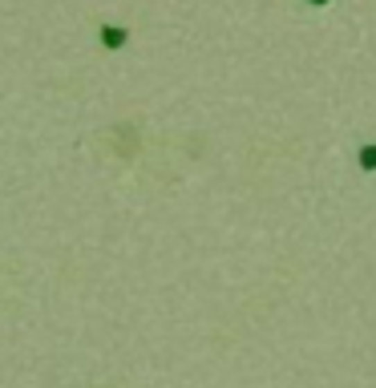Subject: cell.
Segmentation results:
<instances>
[{"instance_id":"cell-3","label":"cell","mask_w":376,"mask_h":388,"mask_svg":"<svg viewBox=\"0 0 376 388\" xmlns=\"http://www.w3.org/2000/svg\"><path fill=\"white\" fill-rule=\"evenodd\" d=\"M307 4H316V8H320V4H332V0H307Z\"/></svg>"},{"instance_id":"cell-2","label":"cell","mask_w":376,"mask_h":388,"mask_svg":"<svg viewBox=\"0 0 376 388\" xmlns=\"http://www.w3.org/2000/svg\"><path fill=\"white\" fill-rule=\"evenodd\" d=\"M121 41H126L121 28H105V45H121Z\"/></svg>"},{"instance_id":"cell-1","label":"cell","mask_w":376,"mask_h":388,"mask_svg":"<svg viewBox=\"0 0 376 388\" xmlns=\"http://www.w3.org/2000/svg\"><path fill=\"white\" fill-rule=\"evenodd\" d=\"M360 170H368V174L376 170V146H373V142H368V146H360Z\"/></svg>"}]
</instances>
